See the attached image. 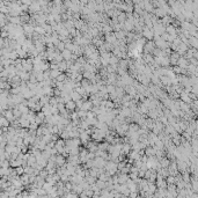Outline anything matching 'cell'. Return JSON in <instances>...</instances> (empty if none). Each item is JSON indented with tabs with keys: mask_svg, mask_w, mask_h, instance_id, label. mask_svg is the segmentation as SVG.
<instances>
[{
	"mask_svg": "<svg viewBox=\"0 0 198 198\" xmlns=\"http://www.w3.org/2000/svg\"><path fill=\"white\" fill-rule=\"evenodd\" d=\"M65 105H66V109L68 111H74V109L77 108V102L73 101V100H70V101H67L65 103Z\"/></svg>",
	"mask_w": 198,
	"mask_h": 198,
	"instance_id": "6da1fadb",
	"label": "cell"
}]
</instances>
